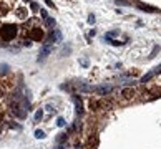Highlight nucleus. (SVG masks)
Masks as SVG:
<instances>
[{
    "label": "nucleus",
    "mask_w": 161,
    "mask_h": 149,
    "mask_svg": "<svg viewBox=\"0 0 161 149\" xmlns=\"http://www.w3.org/2000/svg\"><path fill=\"white\" fill-rule=\"evenodd\" d=\"M8 109H10V113L15 116V118H18V119H25L27 118V111L23 106L20 104V101H17V100H12L10 104H8Z\"/></svg>",
    "instance_id": "obj_1"
},
{
    "label": "nucleus",
    "mask_w": 161,
    "mask_h": 149,
    "mask_svg": "<svg viewBox=\"0 0 161 149\" xmlns=\"http://www.w3.org/2000/svg\"><path fill=\"white\" fill-rule=\"evenodd\" d=\"M27 37L30 38L32 41H40L43 37H45V33H43V30H42L40 27H30V30L27 32Z\"/></svg>",
    "instance_id": "obj_2"
},
{
    "label": "nucleus",
    "mask_w": 161,
    "mask_h": 149,
    "mask_svg": "<svg viewBox=\"0 0 161 149\" xmlns=\"http://www.w3.org/2000/svg\"><path fill=\"white\" fill-rule=\"evenodd\" d=\"M160 73H161V65H158V66L153 68V70H151L149 73H146L145 76H141L140 83H148L149 80H151V78H153V76H156V74H160Z\"/></svg>",
    "instance_id": "obj_3"
},
{
    "label": "nucleus",
    "mask_w": 161,
    "mask_h": 149,
    "mask_svg": "<svg viewBox=\"0 0 161 149\" xmlns=\"http://www.w3.org/2000/svg\"><path fill=\"white\" fill-rule=\"evenodd\" d=\"M52 48H53V45H52V43H43V47H42V51H40V58H38V60H45V58H47L48 55L52 53Z\"/></svg>",
    "instance_id": "obj_4"
},
{
    "label": "nucleus",
    "mask_w": 161,
    "mask_h": 149,
    "mask_svg": "<svg viewBox=\"0 0 161 149\" xmlns=\"http://www.w3.org/2000/svg\"><path fill=\"white\" fill-rule=\"evenodd\" d=\"M134 95H136V89L134 88H123L121 89V96H123L125 100H131Z\"/></svg>",
    "instance_id": "obj_5"
},
{
    "label": "nucleus",
    "mask_w": 161,
    "mask_h": 149,
    "mask_svg": "<svg viewBox=\"0 0 161 149\" xmlns=\"http://www.w3.org/2000/svg\"><path fill=\"white\" fill-rule=\"evenodd\" d=\"M48 43H55V41H61V32L60 30H53L50 33V38H48Z\"/></svg>",
    "instance_id": "obj_6"
},
{
    "label": "nucleus",
    "mask_w": 161,
    "mask_h": 149,
    "mask_svg": "<svg viewBox=\"0 0 161 149\" xmlns=\"http://www.w3.org/2000/svg\"><path fill=\"white\" fill-rule=\"evenodd\" d=\"M110 91H111V86H110V85H105V86H98V88H96V93L101 96H106Z\"/></svg>",
    "instance_id": "obj_7"
},
{
    "label": "nucleus",
    "mask_w": 161,
    "mask_h": 149,
    "mask_svg": "<svg viewBox=\"0 0 161 149\" xmlns=\"http://www.w3.org/2000/svg\"><path fill=\"white\" fill-rule=\"evenodd\" d=\"M73 101H75V106H76V113H78V114H81V113H83V104H81L80 98H78V96H75Z\"/></svg>",
    "instance_id": "obj_8"
},
{
    "label": "nucleus",
    "mask_w": 161,
    "mask_h": 149,
    "mask_svg": "<svg viewBox=\"0 0 161 149\" xmlns=\"http://www.w3.org/2000/svg\"><path fill=\"white\" fill-rule=\"evenodd\" d=\"M45 22V28H53L55 27V20L53 18H50V17H48L47 20H43Z\"/></svg>",
    "instance_id": "obj_9"
},
{
    "label": "nucleus",
    "mask_w": 161,
    "mask_h": 149,
    "mask_svg": "<svg viewBox=\"0 0 161 149\" xmlns=\"http://www.w3.org/2000/svg\"><path fill=\"white\" fill-rule=\"evenodd\" d=\"M57 142H58V144H65V142H67V134H63V133H61V134H58V137H57Z\"/></svg>",
    "instance_id": "obj_10"
},
{
    "label": "nucleus",
    "mask_w": 161,
    "mask_h": 149,
    "mask_svg": "<svg viewBox=\"0 0 161 149\" xmlns=\"http://www.w3.org/2000/svg\"><path fill=\"white\" fill-rule=\"evenodd\" d=\"M138 7H140L141 10H145V12H154L153 7H148V5H143V3H138Z\"/></svg>",
    "instance_id": "obj_11"
},
{
    "label": "nucleus",
    "mask_w": 161,
    "mask_h": 149,
    "mask_svg": "<svg viewBox=\"0 0 161 149\" xmlns=\"http://www.w3.org/2000/svg\"><path fill=\"white\" fill-rule=\"evenodd\" d=\"M35 137H37V139H43V137H45V133H43L42 129H37V131H35Z\"/></svg>",
    "instance_id": "obj_12"
},
{
    "label": "nucleus",
    "mask_w": 161,
    "mask_h": 149,
    "mask_svg": "<svg viewBox=\"0 0 161 149\" xmlns=\"http://www.w3.org/2000/svg\"><path fill=\"white\" fill-rule=\"evenodd\" d=\"M42 118H43V111H42V109H38V111L35 113V121L38 123V121L42 119Z\"/></svg>",
    "instance_id": "obj_13"
},
{
    "label": "nucleus",
    "mask_w": 161,
    "mask_h": 149,
    "mask_svg": "<svg viewBox=\"0 0 161 149\" xmlns=\"http://www.w3.org/2000/svg\"><path fill=\"white\" fill-rule=\"evenodd\" d=\"M80 89H81V91H93V89H96V88H93V86H88V85H81Z\"/></svg>",
    "instance_id": "obj_14"
},
{
    "label": "nucleus",
    "mask_w": 161,
    "mask_h": 149,
    "mask_svg": "<svg viewBox=\"0 0 161 149\" xmlns=\"http://www.w3.org/2000/svg\"><path fill=\"white\" fill-rule=\"evenodd\" d=\"M8 73V66L7 65H0V74H7Z\"/></svg>",
    "instance_id": "obj_15"
},
{
    "label": "nucleus",
    "mask_w": 161,
    "mask_h": 149,
    "mask_svg": "<svg viewBox=\"0 0 161 149\" xmlns=\"http://www.w3.org/2000/svg\"><path fill=\"white\" fill-rule=\"evenodd\" d=\"M115 2H116L118 5H130V2H128V0H115Z\"/></svg>",
    "instance_id": "obj_16"
},
{
    "label": "nucleus",
    "mask_w": 161,
    "mask_h": 149,
    "mask_svg": "<svg viewBox=\"0 0 161 149\" xmlns=\"http://www.w3.org/2000/svg\"><path fill=\"white\" fill-rule=\"evenodd\" d=\"M40 15H42V18H43V20H47V18H48L47 10H40Z\"/></svg>",
    "instance_id": "obj_17"
},
{
    "label": "nucleus",
    "mask_w": 161,
    "mask_h": 149,
    "mask_svg": "<svg viewBox=\"0 0 161 149\" xmlns=\"http://www.w3.org/2000/svg\"><path fill=\"white\" fill-rule=\"evenodd\" d=\"M57 124H58V126H65V119H63V118H58V119H57Z\"/></svg>",
    "instance_id": "obj_18"
},
{
    "label": "nucleus",
    "mask_w": 161,
    "mask_h": 149,
    "mask_svg": "<svg viewBox=\"0 0 161 149\" xmlns=\"http://www.w3.org/2000/svg\"><path fill=\"white\" fill-rule=\"evenodd\" d=\"M158 50H160V47H154V48H153V51H151V55H149V58H153L154 55L158 53Z\"/></svg>",
    "instance_id": "obj_19"
},
{
    "label": "nucleus",
    "mask_w": 161,
    "mask_h": 149,
    "mask_svg": "<svg viewBox=\"0 0 161 149\" xmlns=\"http://www.w3.org/2000/svg\"><path fill=\"white\" fill-rule=\"evenodd\" d=\"M88 23H90V25L95 23V15H90V17H88Z\"/></svg>",
    "instance_id": "obj_20"
},
{
    "label": "nucleus",
    "mask_w": 161,
    "mask_h": 149,
    "mask_svg": "<svg viewBox=\"0 0 161 149\" xmlns=\"http://www.w3.org/2000/svg\"><path fill=\"white\" fill-rule=\"evenodd\" d=\"M3 96H5V88L0 85V98H3Z\"/></svg>",
    "instance_id": "obj_21"
},
{
    "label": "nucleus",
    "mask_w": 161,
    "mask_h": 149,
    "mask_svg": "<svg viewBox=\"0 0 161 149\" xmlns=\"http://www.w3.org/2000/svg\"><path fill=\"white\" fill-rule=\"evenodd\" d=\"M90 104H91V108H98V106H100V103H98V101H91V103H90Z\"/></svg>",
    "instance_id": "obj_22"
},
{
    "label": "nucleus",
    "mask_w": 161,
    "mask_h": 149,
    "mask_svg": "<svg viewBox=\"0 0 161 149\" xmlns=\"http://www.w3.org/2000/svg\"><path fill=\"white\" fill-rule=\"evenodd\" d=\"M67 148H68L67 142H65V144H58V146H57V149H67Z\"/></svg>",
    "instance_id": "obj_23"
},
{
    "label": "nucleus",
    "mask_w": 161,
    "mask_h": 149,
    "mask_svg": "<svg viewBox=\"0 0 161 149\" xmlns=\"http://www.w3.org/2000/svg\"><path fill=\"white\" fill-rule=\"evenodd\" d=\"M45 3H47L48 7H55V3L52 2V0H45Z\"/></svg>",
    "instance_id": "obj_24"
},
{
    "label": "nucleus",
    "mask_w": 161,
    "mask_h": 149,
    "mask_svg": "<svg viewBox=\"0 0 161 149\" xmlns=\"http://www.w3.org/2000/svg\"><path fill=\"white\" fill-rule=\"evenodd\" d=\"M30 7H32V10H33V12H37V10H38V7H37V5H35L33 2H32V3H30Z\"/></svg>",
    "instance_id": "obj_25"
},
{
    "label": "nucleus",
    "mask_w": 161,
    "mask_h": 149,
    "mask_svg": "<svg viewBox=\"0 0 161 149\" xmlns=\"http://www.w3.org/2000/svg\"><path fill=\"white\" fill-rule=\"evenodd\" d=\"M80 63L83 65V66H88V60H80Z\"/></svg>",
    "instance_id": "obj_26"
},
{
    "label": "nucleus",
    "mask_w": 161,
    "mask_h": 149,
    "mask_svg": "<svg viewBox=\"0 0 161 149\" xmlns=\"http://www.w3.org/2000/svg\"><path fill=\"white\" fill-rule=\"evenodd\" d=\"M0 134H2V128H0Z\"/></svg>",
    "instance_id": "obj_27"
}]
</instances>
